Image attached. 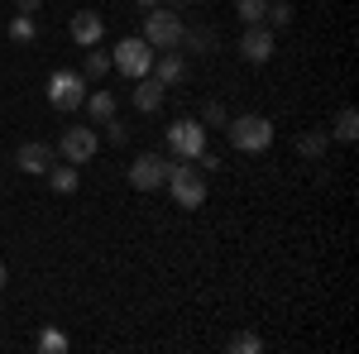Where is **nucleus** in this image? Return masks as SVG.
<instances>
[{"label":"nucleus","instance_id":"c85d7f7f","mask_svg":"<svg viewBox=\"0 0 359 354\" xmlns=\"http://www.w3.org/2000/svg\"><path fill=\"white\" fill-rule=\"evenodd\" d=\"M0 287H5V264H0Z\"/></svg>","mask_w":359,"mask_h":354},{"label":"nucleus","instance_id":"aec40b11","mask_svg":"<svg viewBox=\"0 0 359 354\" xmlns=\"http://www.w3.org/2000/svg\"><path fill=\"white\" fill-rule=\"evenodd\" d=\"M106 72H111V53H101V43H96L82 62V77H106Z\"/></svg>","mask_w":359,"mask_h":354},{"label":"nucleus","instance_id":"0eeeda50","mask_svg":"<svg viewBox=\"0 0 359 354\" xmlns=\"http://www.w3.org/2000/svg\"><path fill=\"white\" fill-rule=\"evenodd\" d=\"M168 149H172V158H196L206 149V125L201 120H172L168 125Z\"/></svg>","mask_w":359,"mask_h":354},{"label":"nucleus","instance_id":"6e6552de","mask_svg":"<svg viewBox=\"0 0 359 354\" xmlns=\"http://www.w3.org/2000/svg\"><path fill=\"white\" fill-rule=\"evenodd\" d=\"M168 163H172V158H163V154H139L135 163H130V187L135 191H158L168 182Z\"/></svg>","mask_w":359,"mask_h":354},{"label":"nucleus","instance_id":"9b49d317","mask_svg":"<svg viewBox=\"0 0 359 354\" xmlns=\"http://www.w3.org/2000/svg\"><path fill=\"white\" fill-rule=\"evenodd\" d=\"M15 163L25 168V172H48V168L57 163V149L53 144H39V139H29V144H20V154H15Z\"/></svg>","mask_w":359,"mask_h":354},{"label":"nucleus","instance_id":"1a4fd4ad","mask_svg":"<svg viewBox=\"0 0 359 354\" xmlns=\"http://www.w3.org/2000/svg\"><path fill=\"white\" fill-rule=\"evenodd\" d=\"M273 48H278V39H273V29L269 25H245V34H240V57L245 62H269L273 57Z\"/></svg>","mask_w":359,"mask_h":354},{"label":"nucleus","instance_id":"393cba45","mask_svg":"<svg viewBox=\"0 0 359 354\" xmlns=\"http://www.w3.org/2000/svg\"><path fill=\"white\" fill-rule=\"evenodd\" d=\"M182 43L196 48V53H206L211 48V29H182Z\"/></svg>","mask_w":359,"mask_h":354},{"label":"nucleus","instance_id":"7ed1b4c3","mask_svg":"<svg viewBox=\"0 0 359 354\" xmlns=\"http://www.w3.org/2000/svg\"><path fill=\"white\" fill-rule=\"evenodd\" d=\"M182 15L177 10H168V5H154L149 15H144V39H149V48L154 53H168V48H177L182 43Z\"/></svg>","mask_w":359,"mask_h":354},{"label":"nucleus","instance_id":"ddd939ff","mask_svg":"<svg viewBox=\"0 0 359 354\" xmlns=\"http://www.w3.org/2000/svg\"><path fill=\"white\" fill-rule=\"evenodd\" d=\"M154 77L163 86H177L182 77H187V62L177 57V48H168V53H154Z\"/></svg>","mask_w":359,"mask_h":354},{"label":"nucleus","instance_id":"b1692460","mask_svg":"<svg viewBox=\"0 0 359 354\" xmlns=\"http://www.w3.org/2000/svg\"><path fill=\"white\" fill-rule=\"evenodd\" d=\"M230 350H235V354H259V350H264V340H259L254 330H245V335H235V340H230Z\"/></svg>","mask_w":359,"mask_h":354},{"label":"nucleus","instance_id":"f3484780","mask_svg":"<svg viewBox=\"0 0 359 354\" xmlns=\"http://www.w3.org/2000/svg\"><path fill=\"white\" fill-rule=\"evenodd\" d=\"M82 106L91 110L96 120H111V115H115V96L106 91V86H101V91H86V101H82Z\"/></svg>","mask_w":359,"mask_h":354},{"label":"nucleus","instance_id":"20e7f679","mask_svg":"<svg viewBox=\"0 0 359 354\" xmlns=\"http://www.w3.org/2000/svg\"><path fill=\"white\" fill-rule=\"evenodd\" d=\"M111 67H115V72H125L130 82L149 77V72H154V48H149V39H144V34L120 39V43H115V53H111Z\"/></svg>","mask_w":359,"mask_h":354},{"label":"nucleus","instance_id":"a878e982","mask_svg":"<svg viewBox=\"0 0 359 354\" xmlns=\"http://www.w3.org/2000/svg\"><path fill=\"white\" fill-rule=\"evenodd\" d=\"M106 135H111V144H130V130H125V125H120V120H106Z\"/></svg>","mask_w":359,"mask_h":354},{"label":"nucleus","instance_id":"bb28decb","mask_svg":"<svg viewBox=\"0 0 359 354\" xmlns=\"http://www.w3.org/2000/svg\"><path fill=\"white\" fill-rule=\"evenodd\" d=\"M20 10H25V15H34V10H39V0H20Z\"/></svg>","mask_w":359,"mask_h":354},{"label":"nucleus","instance_id":"6ab92c4d","mask_svg":"<svg viewBox=\"0 0 359 354\" xmlns=\"http://www.w3.org/2000/svg\"><path fill=\"white\" fill-rule=\"evenodd\" d=\"M235 15H240L245 25H264V15H269V0H235Z\"/></svg>","mask_w":359,"mask_h":354},{"label":"nucleus","instance_id":"cd10ccee","mask_svg":"<svg viewBox=\"0 0 359 354\" xmlns=\"http://www.w3.org/2000/svg\"><path fill=\"white\" fill-rule=\"evenodd\" d=\"M139 5H144V10H154V5H163V0H139Z\"/></svg>","mask_w":359,"mask_h":354},{"label":"nucleus","instance_id":"9d476101","mask_svg":"<svg viewBox=\"0 0 359 354\" xmlns=\"http://www.w3.org/2000/svg\"><path fill=\"white\" fill-rule=\"evenodd\" d=\"M130 101H135L139 115H158V110H163V101H168V86L149 72V77H139V82H135V96H130Z\"/></svg>","mask_w":359,"mask_h":354},{"label":"nucleus","instance_id":"412c9836","mask_svg":"<svg viewBox=\"0 0 359 354\" xmlns=\"http://www.w3.org/2000/svg\"><path fill=\"white\" fill-rule=\"evenodd\" d=\"M264 25H269V29H287V25H292V5H287V0H269Z\"/></svg>","mask_w":359,"mask_h":354},{"label":"nucleus","instance_id":"dca6fc26","mask_svg":"<svg viewBox=\"0 0 359 354\" xmlns=\"http://www.w3.org/2000/svg\"><path fill=\"white\" fill-rule=\"evenodd\" d=\"M326 149H331V135H326V130H306V135H297V154H302V158H321Z\"/></svg>","mask_w":359,"mask_h":354},{"label":"nucleus","instance_id":"423d86ee","mask_svg":"<svg viewBox=\"0 0 359 354\" xmlns=\"http://www.w3.org/2000/svg\"><path fill=\"white\" fill-rule=\"evenodd\" d=\"M82 101H86V77L82 72H53V77H48V106L53 110L67 115V110H77Z\"/></svg>","mask_w":359,"mask_h":354},{"label":"nucleus","instance_id":"f8f14e48","mask_svg":"<svg viewBox=\"0 0 359 354\" xmlns=\"http://www.w3.org/2000/svg\"><path fill=\"white\" fill-rule=\"evenodd\" d=\"M101 34H106V20H101L96 10H77V15H72V39H77L82 48H96Z\"/></svg>","mask_w":359,"mask_h":354},{"label":"nucleus","instance_id":"a211bd4d","mask_svg":"<svg viewBox=\"0 0 359 354\" xmlns=\"http://www.w3.org/2000/svg\"><path fill=\"white\" fill-rule=\"evenodd\" d=\"M34 345H39V354H67V345H72V340H67V335H62V330H39V340H34Z\"/></svg>","mask_w":359,"mask_h":354},{"label":"nucleus","instance_id":"2eb2a0df","mask_svg":"<svg viewBox=\"0 0 359 354\" xmlns=\"http://www.w3.org/2000/svg\"><path fill=\"white\" fill-rule=\"evenodd\" d=\"M331 139H340V144H355L359 139V115L355 106H340V115H335V130H326Z\"/></svg>","mask_w":359,"mask_h":354},{"label":"nucleus","instance_id":"f257e3e1","mask_svg":"<svg viewBox=\"0 0 359 354\" xmlns=\"http://www.w3.org/2000/svg\"><path fill=\"white\" fill-rule=\"evenodd\" d=\"M168 191H172V201L182 206V211H196L201 201H206V172L192 163V158H172L168 163Z\"/></svg>","mask_w":359,"mask_h":354},{"label":"nucleus","instance_id":"39448f33","mask_svg":"<svg viewBox=\"0 0 359 354\" xmlns=\"http://www.w3.org/2000/svg\"><path fill=\"white\" fill-rule=\"evenodd\" d=\"M96 149H101V135L91 130V125H72V130H62V144H57V154H62V163H91L96 158Z\"/></svg>","mask_w":359,"mask_h":354},{"label":"nucleus","instance_id":"5701e85b","mask_svg":"<svg viewBox=\"0 0 359 354\" xmlns=\"http://www.w3.org/2000/svg\"><path fill=\"white\" fill-rule=\"evenodd\" d=\"M34 34H39V25H34L25 10H20V15L10 20V39H15V43H34Z\"/></svg>","mask_w":359,"mask_h":354},{"label":"nucleus","instance_id":"4be33fe9","mask_svg":"<svg viewBox=\"0 0 359 354\" xmlns=\"http://www.w3.org/2000/svg\"><path fill=\"white\" fill-rule=\"evenodd\" d=\"M196 120H201V125H206V130H225V120H230V110H225L221 101H206V106H201V115H196Z\"/></svg>","mask_w":359,"mask_h":354},{"label":"nucleus","instance_id":"f03ea898","mask_svg":"<svg viewBox=\"0 0 359 354\" xmlns=\"http://www.w3.org/2000/svg\"><path fill=\"white\" fill-rule=\"evenodd\" d=\"M225 139L240 149V154H264L273 144V120L269 115H230L225 120Z\"/></svg>","mask_w":359,"mask_h":354},{"label":"nucleus","instance_id":"4468645a","mask_svg":"<svg viewBox=\"0 0 359 354\" xmlns=\"http://www.w3.org/2000/svg\"><path fill=\"white\" fill-rule=\"evenodd\" d=\"M43 177H48V187H53L57 196H67V191H77V182H82V177H77V163H53L48 172H43Z\"/></svg>","mask_w":359,"mask_h":354}]
</instances>
